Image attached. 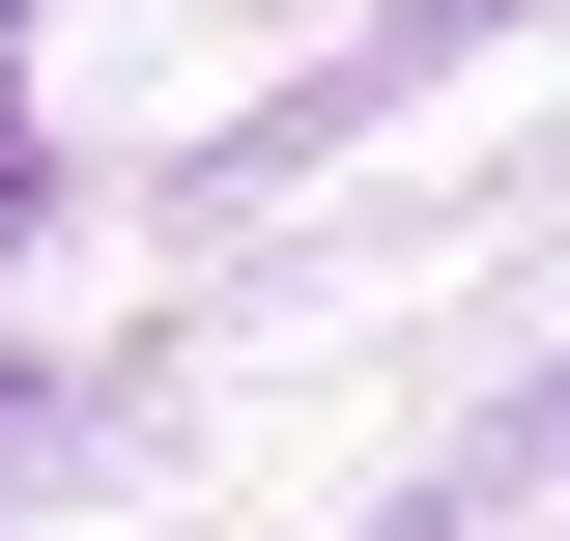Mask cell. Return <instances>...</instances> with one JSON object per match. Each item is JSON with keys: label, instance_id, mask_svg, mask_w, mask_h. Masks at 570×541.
Wrapping results in <instances>:
<instances>
[{"label": "cell", "instance_id": "cell-1", "mask_svg": "<svg viewBox=\"0 0 570 541\" xmlns=\"http://www.w3.org/2000/svg\"><path fill=\"white\" fill-rule=\"evenodd\" d=\"M0 200H29V0H0Z\"/></svg>", "mask_w": 570, "mask_h": 541}]
</instances>
